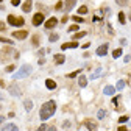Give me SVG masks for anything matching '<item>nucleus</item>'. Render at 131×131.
I'll return each instance as SVG.
<instances>
[{"mask_svg": "<svg viewBox=\"0 0 131 131\" xmlns=\"http://www.w3.org/2000/svg\"><path fill=\"white\" fill-rule=\"evenodd\" d=\"M55 111H56V103H55L53 100L47 101V103H44L42 108H41V112H39L41 120H48L53 114H55Z\"/></svg>", "mask_w": 131, "mask_h": 131, "instance_id": "obj_1", "label": "nucleus"}, {"mask_svg": "<svg viewBox=\"0 0 131 131\" xmlns=\"http://www.w3.org/2000/svg\"><path fill=\"white\" fill-rule=\"evenodd\" d=\"M31 72H33V67H31L30 64H23V66L20 67V69H19V70L16 72V74L13 75V78H14V80H19V78H25V76H28V75L31 74Z\"/></svg>", "mask_w": 131, "mask_h": 131, "instance_id": "obj_2", "label": "nucleus"}, {"mask_svg": "<svg viewBox=\"0 0 131 131\" xmlns=\"http://www.w3.org/2000/svg\"><path fill=\"white\" fill-rule=\"evenodd\" d=\"M8 23L13 25V27H22L23 23H25V20H23L22 17H16V16H13V14H9L8 16Z\"/></svg>", "mask_w": 131, "mask_h": 131, "instance_id": "obj_3", "label": "nucleus"}, {"mask_svg": "<svg viewBox=\"0 0 131 131\" xmlns=\"http://www.w3.org/2000/svg\"><path fill=\"white\" fill-rule=\"evenodd\" d=\"M42 22H44V14L42 13H37V14L33 16V25L35 27H39Z\"/></svg>", "mask_w": 131, "mask_h": 131, "instance_id": "obj_4", "label": "nucleus"}, {"mask_svg": "<svg viewBox=\"0 0 131 131\" xmlns=\"http://www.w3.org/2000/svg\"><path fill=\"white\" fill-rule=\"evenodd\" d=\"M8 92H9V94H11L13 97H20V95H22L20 89H19L16 84H11V86H9V87H8Z\"/></svg>", "mask_w": 131, "mask_h": 131, "instance_id": "obj_5", "label": "nucleus"}, {"mask_svg": "<svg viewBox=\"0 0 131 131\" xmlns=\"http://www.w3.org/2000/svg\"><path fill=\"white\" fill-rule=\"evenodd\" d=\"M13 36L16 37V39H20V41H23V39H27V36H28V31H25V30L14 31V33H13Z\"/></svg>", "mask_w": 131, "mask_h": 131, "instance_id": "obj_6", "label": "nucleus"}, {"mask_svg": "<svg viewBox=\"0 0 131 131\" xmlns=\"http://www.w3.org/2000/svg\"><path fill=\"white\" fill-rule=\"evenodd\" d=\"M56 25H58V19L56 17H50L45 22V28H47V30H52V28H55Z\"/></svg>", "mask_w": 131, "mask_h": 131, "instance_id": "obj_7", "label": "nucleus"}, {"mask_svg": "<svg viewBox=\"0 0 131 131\" xmlns=\"http://www.w3.org/2000/svg\"><path fill=\"white\" fill-rule=\"evenodd\" d=\"M108 48H109L108 44H103V45H100L98 48H97V55H98V56H105L106 53H108Z\"/></svg>", "mask_w": 131, "mask_h": 131, "instance_id": "obj_8", "label": "nucleus"}, {"mask_svg": "<svg viewBox=\"0 0 131 131\" xmlns=\"http://www.w3.org/2000/svg\"><path fill=\"white\" fill-rule=\"evenodd\" d=\"M31 3H33V0H25V3L22 5V11L23 13H30L31 11Z\"/></svg>", "mask_w": 131, "mask_h": 131, "instance_id": "obj_9", "label": "nucleus"}, {"mask_svg": "<svg viewBox=\"0 0 131 131\" xmlns=\"http://www.w3.org/2000/svg\"><path fill=\"white\" fill-rule=\"evenodd\" d=\"M76 47H78V44H76L75 41L74 42H66V44H62V45H61L62 50H67V48H76Z\"/></svg>", "mask_w": 131, "mask_h": 131, "instance_id": "obj_10", "label": "nucleus"}, {"mask_svg": "<svg viewBox=\"0 0 131 131\" xmlns=\"http://www.w3.org/2000/svg\"><path fill=\"white\" fill-rule=\"evenodd\" d=\"M2 131H19V128L14 123H8V125H3Z\"/></svg>", "mask_w": 131, "mask_h": 131, "instance_id": "obj_11", "label": "nucleus"}, {"mask_svg": "<svg viewBox=\"0 0 131 131\" xmlns=\"http://www.w3.org/2000/svg\"><path fill=\"white\" fill-rule=\"evenodd\" d=\"M75 3H76V0H66V3H64L66 8L64 9H66V11H70V9L75 6Z\"/></svg>", "mask_w": 131, "mask_h": 131, "instance_id": "obj_12", "label": "nucleus"}, {"mask_svg": "<svg viewBox=\"0 0 131 131\" xmlns=\"http://www.w3.org/2000/svg\"><path fill=\"white\" fill-rule=\"evenodd\" d=\"M103 92H105V95H114L115 87H112V86H106L105 89H103Z\"/></svg>", "mask_w": 131, "mask_h": 131, "instance_id": "obj_13", "label": "nucleus"}, {"mask_svg": "<svg viewBox=\"0 0 131 131\" xmlns=\"http://www.w3.org/2000/svg\"><path fill=\"white\" fill-rule=\"evenodd\" d=\"M45 86H47V89H50V91H53L56 87V83L53 80H45Z\"/></svg>", "mask_w": 131, "mask_h": 131, "instance_id": "obj_14", "label": "nucleus"}, {"mask_svg": "<svg viewBox=\"0 0 131 131\" xmlns=\"http://www.w3.org/2000/svg\"><path fill=\"white\" fill-rule=\"evenodd\" d=\"M64 61H66L64 55H55V62H56V64H62Z\"/></svg>", "mask_w": 131, "mask_h": 131, "instance_id": "obj_15", "label": "nucleus"}, {"mask_svg": "<svg viewBox=\"0 0 131 131\" xmlns=\"http://www.w3.org/2000/svg\"><path fill=\"white\" fill-rule=\"evenodd\" d=\"M86 127L89 128L91 131H97V125L92 122V120H86Z\"/></svg>", "mask_w": 131, "mask_h": 131, "instance_id": "obj_16", "label": "nucleus"}, {"mask_svg": "<svg viewBox=\"0 0 131 131\" xmlns=\"http://www.w3.org/2000/svg\"><path fill=\"white\" fill-rule=\"evenodd\" d=\"M78 84H80L81 87H86V84H87V78H86L84 75H81L80 78H78Z\"/></svg>", "mask_w": 131, "mask_h": 131, "instance_id": "obj_17", "label": "nucleus"}, {"mask_svg": "<svg viewBox=\"0 0 131 131\" xmlns=\"http://www.w3.org/2000/svg\"><path fill=\"white\" fill-rule=\"evenodd\" d=\"M23 106H25L27 111H31L33 109V101L31 100H25V101H23Z\"/></svg>", "mask_w": 131, "mask_h": 131, "instance_id": "obj_18", "label": "nucleus"}, {"mask_svg": "<svg viewBox=\"0 0 131 131\" xmlns=\"http://www.w3.org/2000/svg\"><path fill=\"white\" fill-rule=\"evenodd\" d=\"M58 39H59V35H58V33H52V35L48 36V41L50 42H56Z\"/></svg>", "mask_w": 131, "mask_h": 131, "instance_id": "obj_19", "label": "nucleus"}, {"mask_svg": "<svg viewBox=\"0 0 131 131\" xmlns=\"http://www.w3.org/2000/svg\"><path fill=\"white\" fill-rule=\"evenodd\" d=\"M78 14H81V16L87 14V6H80V8H78Z\"/></svg>", "mask_w": 131, "mask_h": 131, "instance_id": "obj_20", "label": "nucleus"}, {"mask_svg": "<svg viewBox=\"0 0 131 131\" xmlns=\"http://www.w3.org/2000/svg\"><path fill=\"white\" fill-rule=\"evenodd\" d=\"M119 56H122V48H117L112 52V58H119Z\"/></svg>", "mask_w": 131, "mask_h": 131, "instance_id": "obj_21", "label": "nucleus"}, {"mask_svg": "<svg viewBox=\"0 0 131 131\" xmlns=\"http://www.w3.org/2000/svg\"><path fill=\"white\" fill-rule=\"evenodd\" d=\"M83 36H86V31H78V33L74 36V39H81Z\"/></svg>", "mask_w": 131, "mask_h": 131, "instance_id": "obj_22", "label": "nucleus"}, {"mask_svg": "<svg viewBox=\"0 0 131 131\" xmlns=\"http://www.w3.org/2000/svg\"><path fill=\"white\" fill-rule=\"evenodd\" d=\"M100 74H101V69H97V70L94 72V74H92V75H91V78H92V80H95V78H97V76H100Z\"/></svg>", "mask_w": 131, "mask_h": 131, "instance_id": "obj_23", "label": "nucleus"}, {"mask_svg": "<svg viewBox=\"0 0 131 131\" xmlns=\"http://www.w3.org/2000/svg\"><path fill=\"white\" fill-rule=\"evenodd\" d=\"M115 3H117L119 6H127V5H128V0H115Z\"/></svg>", "mask_w": 131, "mask_h": 131, "instance_id": "obj_24", "label": "nucleus"}, {"mask_svg": "<svg viewBox=\"0 0 131 131\" xmlns=\"http://www.w3.org/2000/svg\"><path fill=\"white\" fill-rule=\"evenodd\" d=\"M115 87H117L119 91H122L123 87H125V81H123V80H120V81H117V86H115Z\"/></svg>", "mask_w": 131, "mask_h": 131, "instance_id": "obj_25", "label": "nucleus"}, {"mask_svg": "<svg viewBox=\"0 0 131 131\" xmlns=\"http://www.w3.org/2000/svg\"><path fill=\"white\" fill-rule=\"evenodd\" d=\"M125 19H127V17H125V14L123 13H119V22L120 23H125V22H127Z\"/></svg>", "mask_w": 131, "mask_h": 131, "instance_id": "obj_26", "label": "nucleus"}, {"mask_svg": "<svg viewBox=\"0 0 131 131\" xmlns=\"http://www.w3.org/2000/svg\"><path fill=\"white\" fill-rule=\"evenodd\" d=\"M0 42H5V44H9V45H13V41H11V39H6V37H0Z\"/></svg>", "mask_w": 131, "mask_h": 131, "instance_id": "obj_27", "label": "nucleus"}, {"mask_svg": "<svg viewBox=\"0 0 131 131\" xmlns=\"http://www.w3.org/2000/svg\"><path fill=\"white\" fill-rule=\"evenodd\" d=\"M105 114H106V112H105V109H100V111H98V114H97V117H98V119H103V117H105Z\"/></svg>", "mask_w": 131, "mask_h": 131, "instance_id": "obj_28", "label": "nucleus"}, {"mask_svg": "<svg viewBox=\"0 0 131 131\" xmlns=\"http://www.w3.org/2000/svg\"><path fill=\"white\" fill-rule=\"evenodd\" d=\"M72 19H74L75 22H78V23H81V22H84V20H83V17H80V16H74V17H72Z\"/></svg>", "mask_w": 131, "mask_h": 131, "instance_id": "obj_29", "label": "nucleus"}, {"mask_svg": "<svg viewBox=\"0 0 131 131\" xmlns=\"http://www.w3.org/2000/svg\"><path fill=\"white\" fill-rule=\"evenodd\" d=\"M76 30H78V25H70V27H69V33L76 31Z\"/></svg>", "mask_w": 131, "mask_h": 131, "instance_id": "obj_30", "label": "nucleus"}, {"mask_svg": "<svg viewBox=\"0 0 131 131\" xmlns=\"http://www.w3.org/2000/svg\"><path fill=\"white\" fill-rule=\"evenodd\" d=\"M47 128H48V127H47V125H45V123H42V125H41V127H39V128H37V131H47Z\"/></svg>", "mask_w": 131, "mask_h": 131, "instance_id": "obj_31", "label": "nucleus"}, {"mask_svg": "<svg viewBox=\"0 0 131 131\" xmlns=\"http://www.w3.org/2000/svg\"><path fill=\"white\" fill-rule=\"evenodd\" d=\"M125 122H128V117H127V115H123V117L119 119V123H125Z\"/></svg>", "mask_w": 131, "mask_h": 131, "instance_id": "obj_32", "label": "nucleus"}, {"mask_svg": "<svg viewBox=\"0 0 131 131\" xmlns=\"http://www.w3.org/2000/svg\"><path fill=\"white\" fill-rule=\"evenodd\" d=\"M11 5L13 6H19V5H20V0H11Z\"/></svg>", "mask_w": 131, "mask_h": 131, "instance_id": "obj_33", "label": "nucleus"}, {"mask_svg": "<svg viewBox=\"0 0 131 131\" xmlns=\"http://www.w3.org/2000/svg\"><path fill=\"white\" fill-rule=\"evenodd\" d=\"M78 74H80V70H76V72H72V74H69L67 76H69V78H74V76H76Z\"/></svg>", "mask_w": 131, "mask_h": 131, "instance_id": "obj_34", "label": "nucleus"}, {"mask_svg": "<svg viewBox=\"0 0 131 131\" xmlns=\"http://www.w3.org/2000/svg\"><path fill=\"white\" fill-rule=\"evenodd\" d=\"M61 8H62V3H61V2H58V3H56V6H55V9H56V11H59Z\"/></svg>", "mask_w": 131, "mask_h": 131, "instance_id": "obj_35", "label": "nucleus"}, {"mask_svg": "<svg viewBox=\"0 0 131 131\" xmlns=\"http://www.w3.org/2000/svg\"><path fill=\"white\" fill-rule=\"evenodd\" d=\"M14 70V66H8L6 67V72H13Z\"/></svg>", "mask_w": 131, "mask_h": 131, "instance_id": "obj_36", "label": "nucleus"}, {"mask_svg": "<svg viewBox=\"0 0 131 131\" xmlns=\"http://www.w3.org/2000/svg\"><path fill=\"white\" fill-rule=\"evenodd\" d=\"M44 53H45V50H44V48H41V50H39V52H37V55H39V56H42V55H44Z\"/></svg>", "mask_w": 131, "mask_h": 131, "instance_id": "obj_37", "label": "nucleus"}, {"mask_svg": "<svg viewBox=\"0 0 131 131\" xmlns=\"http://www.w3.org/2000/svg\"><path fill=\"white\" fill-rule=\"evenodd\" d=\"M37 42H39V37H35V39H33V44H35V45H37Z\"/></svg>", "mask_w": 131, "mask_h": 131, "instance_id": "obj_38", "label": "nucleus"}, {"mask_svg": "<svg viewBox=\"0 0 131 131\" xmlns=\"http://www.w3.org/2000/svg\"><path fill=\"white\" fill-rule=\"evenodd\" d=\"M130 59H131V56H130V55L125 56V62H130Z\"/></svg>", "mask_w": 131, "mask_h": 131, "instance_id": "obj_39", "label": "nucleus"}, {"mask_svg": "<svg viewBox=\"0 0 131 131\" xmlns=\"http://www.w3.org/2000/svg\"><path fill=\"white\" fill-rule=\"evenodd\" d=\"M47 131H56V128H55V127H48Z\"/></svg>", "mask_w": 131, "mask_h": 131, "instance_id": "obj_40", "label": "nucleus"}, {"mask_svg": "<svg viewBox=\"0 0 131 131\" xmlns=\"http://www.w3.org/2000/svg\"><path fill=\"white\" fill-rule=\"evenodd\" d=\"M119 131H128V130L125 128V127H120V128H119Z\"/></svg>", "mask_w": 131, "mask_h": 131, "instance_id": "obj_41", "label": "nucleus"}, {"mask_svg": "<svg viewBox=\"0 0 131 131\" xmlns=\"http://www.w3.org/2000/svg\"><path fill=\"white\" fill-rule=\"evenodd\" d=\"M5 122V117H3V115H0V123H3Z\"/></svg>", "mask_w": 131, "mask_h": 131, "instance_id": "obj_42", "label": "nucleus"}, {"mask_svg": "<svg viewBox=\"0 0 131 131\" xmlns=\"http://www.w3.org/2000/svg\"><path fill=\"white\" fill-rule=\"evenodd\" d=\"M0 30H5V25H3L2 22H0Z\"/></svg>", "mask_w": 131, "mask_h": 131, "instance_id": "obj_43", "label": "nucleus"}, {"mask_svg": "<svg viewBox=\"0 0 131 131\" xmlns=\"http://www.w3.org/2000/svg\"><path fill=\"white\" fill-rule=\"evenodd\" d=\"M0 100H5V95L2 94V92H0Z\"/></svg>", "mask_w": 131, "mask_h": 131, "instance_id": "obj_44", "label": "nucleus"}, {"mask_svg": "<svg viewBox=\"0 0 131 131\" xmlns=\"http://www.w3.org/2000/svg\"><path fill=\"white\" fill-rule=\"evenodd\" d=\"M130 20H131V13H130Z\"/></svg>", "mask_w": 131, "mask_h": 131, "instance_id": "obj_45", "label": "nucleus"}, {"mask_svg": "<svg viewBox=\"0 0 131 131\" xmlns=\"http://www.w3.org/2000/svg\"><path fill=\"white\" fill-rule=\"evenodd\" d=\"M0 109H2V106H0Z\"/></svg>", "mask_w": 131, "mask_h": 131, "instance_id": "obj_46", "label": "nucleus"}, {"mask_svg": "<svg viewBox=\"0 0 131 131\" xmlns=\"http://www.w3.org/2000/svg\"><path fill=\"white\" fill-rule=\"evenodd\" d=\"M0 2H2V0H0Z\"/></svg>", "mask_w": 131, "mask_h": 131, "instance_id": "obj_47", "label": "nucleus"}]
</instances>
